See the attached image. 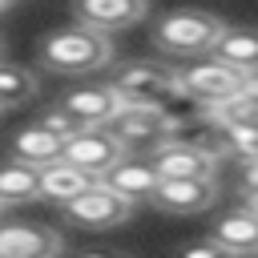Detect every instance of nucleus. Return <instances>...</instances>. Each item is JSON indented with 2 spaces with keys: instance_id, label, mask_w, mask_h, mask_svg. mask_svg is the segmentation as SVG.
Segmentation results:
<instances>
[{
  "instance_id": "15",
  "label": "nucleus",
  "mask_w": 258,
  "mask_h": 258,
  "mask_svg": "<svg viewBox=\"0 0 258 258\" xmlns=\"http://www.w3.org/2000/svg\"><path fill=\"white\" fill-rule=\"evenodd\" d=\"M60 137H52L44 125H24L16 137H12V161H24L32 169H44V165H56L60 161Z\"/></svg>"
},
{
  "instance_id": "14",
  "label": "nucleus",
  "mask_w": 258,
  "mask_h": 258,
  "mask_svg": "<svg viewBox=\"0 0 258 258\" xmlns=\"http://www.w3.org/2000/svg\"><path fill=\"white\" fill-rule=\"evenodd\" d=\"M210 238L222 250H230L234 258H254L258 254V218L246 214V210H230V214H222L214 222Z\"/></svg>"
},
{
  "instance_id": "18",
  "label": "nucleus",
  "mask_w": 258,
  "mask_h": 258,
  "mask_svg": "<svg viewBox=\"0 0 258 258\" xmlns=\"http://www.w3.org/2000/svg\"><path fill=\"white\" fill-rule=\"evenodd\" d=\"M40 198V169L24 165V161H8L0 165V210L4 206H24Z\"/></svg>"
},
{
  "instance_id": "6",
  "label": "nucleus",
  "mask_w": 258,
  "mask_h": 258,
  "mask_svg": "<svg viewBox=\"0 0 258 258\" xmlns=\"http://www.w3.org/2000/svg\"><path fill=\"white\" fill-rule=\"evenodd\" d=\"M246 73L222 64V60H202V64H189L177 73V85H181V97H194L202 105H222L230 97H238Z\"/></svg>"
},
{
  "instance_id": "26",
  "label": "nucleus",
  "mask_w": 258,
  "mask_h": 258,
  "mask_svg": "<svg viewBox=\"0 0 258 258\" xmlns=\"http://www.w3.org/2000/svg\"><path fill=\"white\" fill-rule=\"evenodd\" d=\"M8 4H12V0H0V12H4V8H8Z\"/></svg>"
},
{
  "instance_id": "27",
  "label": "nucleus",
  "mask_w": 258,
  "mask_h": 258,
  "mask_svg": "<svg viewBox=\"0 0 258 258\" xmlns=\"http://www.w3.org/2000/svg\"><path fill=\"white\" fill-rule=\"evenodd\" d=\"M254 258H258V254H254Z\"/></svg>"
},
{
  "instance_id": "3",
  "label": "nucleus",
  "mask_w": 258,
  "mask_h": 258,
  "mask_svg": "<svg viewBox=\"0 0 258 258\" xmlns=\"http://www.w3.org/2000/svg\"><path fill=\"white\" fill-rule=\"evenodd\" d=\"M109 89H113V97L121 105H161L165 109V101L181 97L177 69L153 64V60H133V64L117 69L113 81H109Z\"/></svg>"
},
{
  "instance_id": "5",
  "label": "nucleus",
  "mask_w": 258,
  "mask_h": 258,
  "mask_svg": "<svg viewBox=\"0 0 258 258\" xmlns=\"http://www.w3.org/2000/svg\"><path fill=\"white\" fill-rule=\"evenodd\" d=\"M129 153L121 149V141L109 133V129H81L77 137H69L64 145H60V161L64 165H73V169H81V173H89V177H105L117 161H125Z\"/></svg>"
},
{
  "instance_id": "20",
  "label": "nucleus",
  "mask_w": 258,
  "mask_h": 258,
  "mask_svg": "<svg viewBox=\"0 0 258 258\" xmlns=\"http://www.w3.org/2000/svg\"><path fill=\"white\" fill-rule=\"evenodd\" d=\"M222 153L246 161H258V129H222Z\"/></svg>"
},
{
  "instance_id": "4",
  "label": "nucleus",
  "mask_w": 258,
  "mask_h": 258,
  "mask_svg": "<svg viewBox=\"0 0 258 258\" xmlns=\"http://www.w3.org/2000/svg\"><path fill=\"white\" fill-rule=\"evenodd\" d=\"M105 129H109V133L121 141V149L129 153V149H157V145L169 137L173 121H169V113H165L161 105H121V109L109 117Z\"/></svg>"
},
{
  "instance_id": "13",
  "label": "nucleus",
  "mask_w": 258,
  "mask_h": 258,
  "mask_svg": "<svg viewBox=\"0 0 258 258\" xmlns=\"http://www.w3.org/2000/svg\"><path fill=\"white\" fill-rule=\"evenodd\" d=\"M157 173H153V165L149 161H133V157H125V161H117L105 177H101V185H109L117 198H125L129 206H137V202H149L153 198V189H157Z\"/></svg>"
},
{
  "instance_id": "19",
  "label": "nucleus",
  "mask_w": 258,
  "mask_h": 258,
  "mask_svg": "<svg viewBox=\"0 0 258 258\" xmlns=\"http://www.w3.org/2000/svg\"><path fill=\"white\" fill-rule=\"evenodd\" d=\"M40 89L36 73L32 69H20V64H0V109H16L24 101H32Z\"/></svg>"
},
{
  "instance_id": "25",
  "label": "nucleus",
  "mask_w": 258,
  "mask_h": 258,
  "mask_svg": "<svg viewBox=\"0 0 258 258\" xmlns=\"http://www.w3.org/2000/svg\"><path fill=\"white\" fill-rule=\"evenodd\" d=\"M242 210L258 218V194H242Z\"/></svg>"
},
{
  "instance_id": "11",
  "label": "nucleus",
  "mask_w": 258,
  "mask_h": 258,
  "mask_svg": "<svg viewBox=\"0 0 258 258\" xmlns=\"http://www.w3.org/2000/svg\"><path fill=\"white\" fill-rule=\"evenodd\" d=\"M157 210L165 214H202L218 202V177H177V181H157L153 198Z\"/></svg>"
},
{
  "instance_id": "7",
  "label": "nucleus",
  "mask_w": 258,
  "mask_h": 258,
  "mask_svg": "<svg viewBox=\"0 0 258 258\" xmlns=\"http://www.w3.org/2000/svg\"><path fill=\"white\" fill-rule=\"evenodd\" d=\"M64 210V222H73V226H81V230H109V226H121V222H129V214H133V206L125 202V198H117L109 185H93V189H85L81 198H73V202H64L60 206Z\"/></svg>"
},
{
  "instance_id": "17",
  "label": "nucleus",
  "mask_w": 258,
  "mask_h": 258,
  "mask_svg": "<svg viewBox=\"0 0 258 258\" xmlns=\"http://www.w3.org/2000/svg\"><path fill=\"white\" fill-rule=\"evenodd\" d=\"M93 185H97V177H89V173H81V169H73V165H64V161L40 169V198H48V202H56V206L81 198V194L93 189Z\"/></svg>"
},
{
  "instance_id": "8",
  "label": "nucleus",
  "mask_w": 258,
  "mask_h": 258,
  "mask_svg": "<svg viewBox=\"0 0 258 258\" xmlns=\"http://www.w3.org/2000/svg\"><path fill=\"white\" fill-rule=\"evenodd\" d=\"M149 165L161 181H177V177H214L218 173V157L189 145V141H161L153 153H149Z\"/></svg>"
},
{
  "instance_id": "10",
  "label": "nucleus",
  "mask_w": 258,
  "mask_h": 258,
  "mask_svg": "<svg viewBox=\"0 0 258 258\" xmlns=\"http://www.w3.org/2000/svg\"><path fill=\"white\" fill-rule=\"evenodd\" d=\"M64 238L40 222H0V258H56Z\"/></svg>"
},
{
  "instance_id": "1",
  "label": "nucleus",
  "mask_w": 258,
  "mask_h": 258,
  "mask_svg": "<svg viewBox=\"0 0 258 258\" xmlns=\"http://www.w3.org/2000/svg\"><path fill=\"white\" fill-rule=\"evenodd\" d=\"M40 60L52 69V73H64V77H81V73H97L113 60V40L93 32V28H56L44 44H40Z\"/></svg>"
},
{
  "instance_id": "24",
  "label": "nucleus",
  "mask_w": 258,
  "mask_h": 258,
  "mask_svg": "<svg viewBox=\"0 0 258 258\" xmlns=\"http://www.w3.org/2000/svg\"><path fill=\"white\" fill-rule=\"evenodd\" d=\"M77 258H129V254H121V250H81Z\"/></svg>"
},
{
  "instance_id": "23",
  "label": "nucleus",
  "mask_w": 258,
  "mask_h": 258,
  "mask_svg": "<svg viewBox=\"0 0 258 258\" xmlns=\"http://www.w3.org/2000/svg\"><path fill=\"white\" fill-rule=\"evenodd\" d=\"M238 97H246V101H254V105H258V73H250V77L242 81V89H238Z\"/></svg>"
},
{
  "instance_id": "21",
  "label": "nucleus",
  "mask_w": 258,
  "mask_h": 258,
  "mask_svg": "<svg viewBox=\"0 0 258 258\" xmlns=\"http://www.w3.org/2000/svg\"><path fill=\"white\" fill-rule=\"evenodd\" d=\"M36 125H44V129H48L52 137H60V141H69V137H77V133H81V125H77V121H73V117H69V113L60 109V105H52V109H44Z\"/></svg>"
},
{
  "instance_id": "9",
  "label": "nucleus",
  "mask_w": 258,
  "mask_h": 258,
  "mask_svg": "<svg viewBox=\"0 0 258 258\" xmlns=\"http://www.w3.org/2000/svg\"><path fill=\"white\" fill-rule=\"evenodd\" d=\"M149 12V0H73V16L81 28H93L101 36L141 24Z\"/></svg>"
},
{
  "instance_id": "16",
  "label": "nucleus",
  "mask_w": 258,
  "mask_h": 258,
  "mask_svg": "<svg viewBox=\"0 0 258 258\" xmlns=\"http://www.w3.org/2000/svg\"><path fill=\"white\" fill-rule=\"evenodd\" d=\"M214 60L238 69V73H258V32L254 28H222V36L214 40Z\"/></svg>"
},
{
  "instance_id": "2",
  "label": "nucleus",
  "mask_w": 258,
  "mask_h": 258,
  "mask_svg": "<svg viewBox=\"0 0 258 258\" xmlns=\"http://www.w3.org/2000/svg\"><path fill=\"white\" fill-rule=\"evenodd\" d=\"M222 20L202 8H173L153 24V44L169 56H202L222 36Z\"/></svg>"
},
{
  "instance_id": "22",
  "label": "nucleus",
  "mask_w": 258,
  "mask_h": 258,
  "mask_svg": "<svg viewBox=\"0 0 258 258\" xmlns=\"http://www.w3.org/2000/svg\"><path fill=\"white\" fill-rule=\"evenodd\" d=\"M173 258H234L230 250H222L214 238H194V242H185V246H177V254Z\"/></svg>"
},
{
  "instance_id": "12",
  "label": "nucleus",
  "mask_w": 258,
  "mask_h": 258,
  "mask_svg": "<svg viewBox=\"0 0 258 258\" xmlns=\"http://www.w3.org/2000/svg\"><path fill=\"white\" fill-rule=\"evenodd\" d=\"M56 105H60L81 129H105L109 117L121 109V101L113 97L109 85H85V89H73V93H64Z\"/></svg>"
}]
</instances>
